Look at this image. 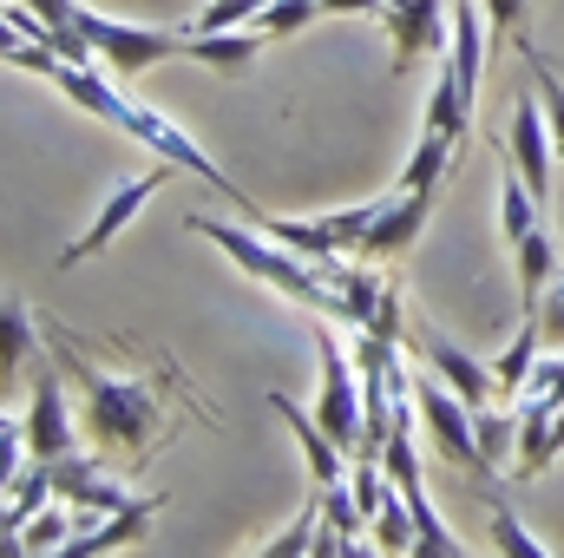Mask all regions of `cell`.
Masks as SVG:
<instances>
[{
	"label": "cell",
	"mask_w": 564,
	"mask_h": 558,
	"mask_svg": "<svg viewBox=\"0 0 564 558\" xmlns=\"http://www.w3.org/2000/svg\"><path fill=\"white\" fill-rule=\"evenodd\" d=\"M46 342H53L59 368L73 375V388L86 395V433H93V447H99L112 466H144L151 447H158V427H164L158 388L139 382V375H106L59 322H46Z\"/></svg>",
	"instance_id": "6da1fadb"
},
{
	"label": "cell",
	"mask_w": 564,
	"mask_h": 558,
	"mask_svg": "<svg viewBox=\"0 0 564 558\" xmlns=\"http://www.w3.org/2000/svg\"><path fill=\"white\" fill-rule=\"evenodd\" d=\"M53 86H59V93H66V99L79 106V112H93V119L119 126L126 139L151 144V151H158V158H171L177 171L204 178V184H210L217 197H230L237 211H257V204H250V197L237 191V178H224V171H217V164H210V158L197 151V139H191V132H177V126H171V119H164L158 106H144V99H126V93H119L112 79H99V73H93V66H79V60H66V66L53 73Z\"/></svg>",
	"instance_id": "7a4b0ae2"
},
{
	"label": "cell",
	"mask_w": 564,
	"mask_h": 558,
	"mask_svg": "<svg viewBox=\"0 0 564 558\" xmlns=\"http://www.w3.org/2000/svg\"><path fill=\"white\" fill-rule=\"evenodd\" d=\"M191 230L197 237H210L243 277L270 282L276 296H289L295 309H308V315H328V322H341V296H335V282L328 270L315 264V257H295L289 244H276L270 230L257 237V230H243V224H224V217H191Z\"/></svg>",
	"instance_id": "3957f363"
},
{
	"label": "cell",
	"mask_w": 564,
	"mask_h": 558,
	"mask_svg": "<svg viewBox=\"0 0 564 558\" xmlns=\"http://www.w3.org/2000/svg\"><path fill=\"white\" fill-rule=\"evenodd\" d=\"M315 362H322V388H315V420L348 447V460L361 453V440H368V395H361V368H355V355H341V342H335V329H328V315L315 322Z\"/></svg>",
	"instance_id": "277c9868"
},
{
	"label": "cell",
	"mask_w": 564,
	"mask_h": 558,
	"mask_svg": "<svg viewBox=\"0 0 564 558\" xmlns=\"http://www.w3.org/2000/svg\"><path fill=\"white\" fill-rule=\"evenodd\" d=\"M414 408H421V427H426V440H433L440 460H453V466H466V473H486V453H479L473 401H466V395H453L433 368H421V375H414Z\"/></svg>",
	"instance_id": "5b68a950"
},
{
	"label": "cell",
	"mask_w": 564,
	"mask_h": 558,
	"mask_svg": "<svg viewBox=\"0 0 564 558\" xmlns=\"http://www.w3.org/2000/svg\"><path fill=\"white\" fill-rule=\"evenodd\" d=\"M79 33L93 46V60H106L112 73H151L164 60H184V33H164V26H126V20H106L93 7H79Z\"/></svg>",
	"instance_id": "8992f818"
},
{
	"label": "cell",
	"mask_w": 564,
	"mask_h": 558,
	"mask_svg": "<svg viewBox=\"0 0 564 558\" xmlns=\"http://www.w3.org/2000/svg\"><path fill=\"white\" fill-rule=\"evenodd\" d=\"M394 40V73L421 66V60H446L453 40V0H381L375 13Z\"/></svg>",
	"instance_id": "52a82bcc"
},
{
	"label": "cell",
	"mask_w": 564,
	"mask_h": 558,
	"mask_svg": "<svg viewBox=\"0 0 564 558\" xmlns=\"http://www.w3.org/2000/svg\"><path fill=\"white\" fill-rule=\"evenodd\" d=\"M171 171H177V164L164 158V164H151V171H139V178H126V184H119V191L99 204V217H93V224H86V230H79V237L59 250V264H86V257L112 250V237H119V230L139 217V211L151 204V197H158V191H164V184H171Z\"/></svg>",
	"instance_id": "ba28073f"
},
{
	"label": "cell",
	"mask_w": 564,
	"mask_h": 558,
	"mask_svg": "<svg viewBox=\"0 0 564 558\" xmlns=\"http://www.w3.org/2000/svg\"><path fill=\"white\" fill-rule=\"evenodd\" d=\"M426 211H433V197L426 191H408V184H394L388 197H375V224H368V237H361V264H401L414 244H421L426 230Z\"/></svg>",
	"instance_id": "9c48e42d"
},
{
	"label": "cell",
	"mask_w": 564,
	"mask_h": 558,
	"mask_svg": "<svg viewBox=\"0 0 564 558\" xmlns=\"http://www.w3.org/2000/svg\"><path fill=\"white\" fill-rule=\"evenodd\" d=\"M66 382L73 375H59V368L33 375V395H26V453L33 460H59V453L79 447V420L66 408Z\"/></svg>",
	"instance_id": "30bf717a"
},
{
	"label": "cell",
	"mask_w": 564,
	"mask_h": 558,
	"mask_svg": "<svg viewBox=\"0 0 564 558\" xmlns=\"http://www.w3.org/2000/svg\"><path fill=\"white\" fill-rule=\"evenodd\" d=\"M158 513H164V493H132L119 513H99V519L79 513V526H73V539H66L59 558H99V552H119V546H139Z\"/></svg>",
	"instance_id": "8fae6325"
},
{
	"label": "cell",
	"mask_w": 564,
	"mask_h": 558,
	"mask_svg": "<svg viewBox=\"0 0 564 558\" xmlns=\"http://www.w3.org/2000/svg\"><path fill=\"white\" fill-rule=\"evenodd\" d=\"M408 348L421 355V368H433V375H440V382H446L453 395H466L473 408L499 401V382H492V368H486V362H473V355H466L459 342H446L440 329H426V322H414V329H408Z\"/></svg>",
	"instance_id": "7c38bea8"
},
{
	"label": "cell",
	"mask_w": 564,
	"mask_h": 558,
	"mask_svg": "<svg viewBox=\"0 0 564 558\" xmlns=\"http://www.w3.org/2000/svg\"><path fill=\"white\" fill-rule=\"evenodd\" d=\"M46 466H53L59 500H73V506H79V513H93V519H99V513H119V506L132 500V486H126L106 460H93V453H79V447H73V453H59V460H46Z\"/></svg>",
	"instance_id": "4fadbf2b"
},
{
	"label": "cell",
	"mask_w": 564,
	"mask_h": 558,
	"mask_svg": "<svg viewBox=\"0 0 564 558\" xmlns=\"http://www.w3.org/2000/svg\"><path fill=\"white\" fill-rule=\"evenodd\" d=\"M506 151H512V164L525 171V184L539 191V197H552V126H545V99H539V86L519 99V112H512V126H506Z\"/></svg>",
	"instance_id": "5bb4252c"
},
{
	"label": "cell",
	"mask_w": 564,
	"mask_h": 558,
	"mask_svg": "<svg viewBox=\"0 0 564 558\" xmlns=\"http://www.w3.org/2000/svg\"><path fill=\"white\" fill-rule=\"evenodd\" d=\"M270 415L289 420V433H295V447H302V460H308V480L315 486H335L341 480V460H348V447L315 420V408H295L289 395H270Z\"/></svg>",
	"instance_id": "9a60e30c"
},
{
	"label": "cell",
	"mask_w": 564,
	"mask_h": 558,
	"mask_svg": "<svg viewBox=\"0 0 564 558\" xmlns=\"http://www.w3.org/2000/svg\"><path fill=\"white\" fill-rule=\"evenodd\" d=\"M263 40H270L263 26H257V33H250V26H224V33H191V26H184V60H191V66H210V73H243V66L263 53Z\"/></svg>",
	"instance_id": "2e32d148"
},
{
	"label": "cell",
	"mask_w": 564,
	"mask_h": 558,
	"mask_svg": "<svg viewBox=\"0 0 564 558\" xmlns=\"http://www.w3.org/2000/svg\"><path fill=\"white\" fill-rule=\"evenodd\" d=\"M512 264H519V315H539V302H545V282L558 277V237L539 224L519 250H512Z\"/></svg>",
	"instance_id": "e0dca14e"
},
{
	"label": "cell",
	"mask_w": 564,
	"mask_h": 558,
	"mask_svg": "<svg viewBox=\"0 0 564 558\" xmlns=\"http://www.w3.org/2000/svg\"><path fill=\"white\" fill-rule=\"evenodd\" d=\"M558 453H564V408L519 415V460H512V480H539Z\"/></svg>",
	"instance_id": "ac0fdd59"
},
{
	"label": "cell",
	"mask_w": 564,
	"mask_h": 558,
	"mask_svg": "<svg viewBox=\"0 0 564 558\" xmlns=\"http://www.w3.org/2000/svg\"><path fill=\"white\" fill-rule=\"evenodd\" d=\"M539 211H545V197L525 184L519 164H506V171H499V237H506V250H519V244L539 230Z\"/></svg>",
	"instance_id": "d6986e66"
},
{
	"label": "cell",
	"mask_w": 564,
	"mask_h": 558,
	"mask_svg": "<svg viewBox=\"0 0 564 558\" xmlns=\"http://www.w3.org/2000/svg\"><path fill=\"white\" fill-rule=\"evenodd\" d=\"M539 355H545V322L539 315H519V329H512V342L499 348V362H492V382H499V401H512L519 388H525V375L539 368Z\"/></svg>",
	"instance_id": "ffe728a7"
},
{
	"label": "cell",
	"mask_w": 564,
	"mask_h": 558,
	"mask_svg": "<svg viewBox=\"0 0 564 558\" xmlns=\"http://www.w3.org/2000/svg\"><path fill=\"white\" fill-rule=\"evenodd\" d=\"M53 500H59V486H53V466H46V460H33V466L7 473V539H13L40 506H53Z\"/></svg>",
	"instance_id": "44dd1931"
},
{
	"label": "cell",
	"mask_w": 564,
	"mask_h": 558,
	"mask_svg": "<svg viewBox=\"0 0 564 558\" xmlns=\"http://www.w3.org/2000/svg\"><path fill=\"white\" fill-rule=\"evenodd\" d=\"M426 126L433 132H446V139L466 144V126H473V99L459 93V79H453V66L440 60L433 66V93H426Z\"/></svg>",
	"instance_id": "7402d4cb"
},
{
	"label": "cell",
	"mask_w": 564,
	"mask_h": 558,
	"mask_svg": "<svg viewBox=\"0 0 564 558\" xmlns=\"http://www.w3.org/2000/svg\"><path fill=\"white\" fill-rule=\"evenodd\" d=\"M73 513H79L73 500H53V506H40V513L7 539V546H13V552H66V539H73V526H79Z\"/></svg>",
	"instance_id": "603a6c76"
},
{
	"label": "cell",
	"mask_w": 564,
	"mask_h": 558,
	"mask_svg": "<svg viewBox=\"0 0 564 558\" xmlns=\"http://www.w3.org/2000/svg\"><path fill=\"white\" fill-rule=\"evenodd\" d=\"M453 151H459V139H446V132H433V126H421V144H414V158L401 164V184L408 191H440V178L453 171Z\"/></svg>",
	"instance_id": "cb8c5ba5"
},
{
	"label": "cell",
	"mask_w": 564,
	"mask_h": 558,
	"mask_svg": "<svg viewBox=\"0 0 564 558\" xmlns=\"http://www.w3.org/2000/svg\"><path fill=\"white\" fill-rule=\"evenodd\" d=\"M473 433H479V453H486V473H499L506 460H519V408H473Z\"/></svg>",
	"instance_id": "d4e9b609"
},
{
	"label": "cell",
	"mask_w": 564,
	"mask_h": 558,
	"mask_svg": "<svg viewBox=\"0 0 564 558\" xmlns=\"http://www.w3.org/2000/svg\"><path fill=\"white\" fill-rule=\"evenodd\" d=\"M408 493V506H414V552L421 558H459L466 546L440 526V513H433V500H426V480H414V486H401Z\"/></svg>",
	"instance_id": "484cf974"
},
{
	"label": "cell",
	"mask_w": 564,
	"mask_h": 558,
	"mask_svg": "<svg viewBox=\"0 0 564 558\" xmlns=\"http://www.w3.org/2000/svg\"><path fill=\"white\" fill-rule=\"evenodd\" d=\"M263 230L276 237V244H289L295 257H341L335 250V237H328V217H263Z\"/></svg>",
	"instance_id": "4316f807"
},
{
	"label": "cell",
	"mask_w": 564,
	"mask_h": 558,
	"mask_svg": "<svg viewBox=\"0 0 564 558\" xmlns=\"http://www.w3.org/2000/svg\"><path fill=\"white\" fill-rule=\"evenodd\" d=\"M368 539H375V552H414V506H408L401 486H394V493L381 500V513L368 519Z\"/></svg>",
	"instance_id": "83f0119b"
},
{
	"label": "cell",
	"mask_w": 564,
	"mask_h": 558,
	"mask_svg": "<svg viewBox=\"0 0 564 558\" xmlns=\"http://www.w3.org/2000/svg\"><path fill=\"white\" fill-rule=\"evenodd\" d=\"M519 53H525V66H532V86H539V99H545V126H552V144H558V158H564V79L552 73V60H545L532 40H519Z\"/></svg>",
	"instance_id": "f1b7e54d"
},
{
	"label": "cell",
	"mask_w": 564,
	"mask_h": 558,
	"mask_svg": "<svg viewBox=\"0 0 564 558\" xmlns=\"http://www.w3.org/2000/svg\"><path fill=\"white\" fill-rule=\"evenodd\" d=\"M315 533H322V500H308V506L295 513V526H289V533H276L270 546H257V558H302V552H315Z\"/></svg>",
	"instance_id": "f546056e"
},
{
	"label": "cell",
	"mask_w": 564,
	"mask_h": 558,
	"mask_svg": "<svg viewBox=\"0 0 564 558\" xmlns=\"http://www.w3.org/2000/svg\"><path fill=\"white\" fill-rule=\"evenodd\" d=\"M492 546H499L506 558H545V552H552L545 539H532V533H525V519H519L506 500L492 506Z\"/></svg>",
	"instance_id": "4dcf8cb0"
},
{
	"label": "cell",
	"mask_w": 564,
	"mask_h": 558,
	"mask_svg": "<svg viewBox=\"0 0 564 558\" xmlns=\"http://www.w3.org/2000/svg\"><path fill=\"white\" fill-rule=\"evenodd\" d=\"M308 20H322V0H263V13H257V26H263L270 40H289V33H302Z\"/></svg>",
	"instance_id": "1f68e13d"
},
{
	"label": "cell",
	"mask_w": 564,
	"mask_h": 558,
	"mask_svg": "<svg viewBox=\"0 0 564 558\" xmlns=\"http://www.w3.org/2000/svg\"><path fill=\"white\" fill-rule=\"evenodd\" d=\"M0 329H7V368H20L26 355H33V309L26 302H7V315H0Z\"/></svg>",
	"instance_id": "d6a6232c"
},
{
	"label": "cell",
	"mask_w": 564,
	"mask_h": 558,
	"mask_svg": "<svg viewBox=\"0 0 564 558\" xmlns=\"http://www.w3.org/2000/svg\"><path fill=\"white\" fill-rule=\"evenodd\" d=\"M375 335H388V342H408V309H401V277H388V296H381V309H375V322H368Z\"/></svg>",
	"instance_id": "836d02e7"
},
{
	"label": "cell",
	"mask_w": 564,
	"mask_h": 558,
	"mask_svg": "<svg viewBox=\"0 0 564 558\" xmlns=\"http://www.w3.org/2000/svg\"><path fill=\"white\" fill-rule=\"evenodd\" d=\"M539 322H545V348H564V270L552 277V302H539Z\"/></svg>",
	"instance_id": "e575fe53"
},
{
	"label": "cell",
	"mask_w": 564,
	"mask_h": 558,
	"mask_svg": "<svg viewBox=\"0 0 564 558\" xmlns=\"http://www.w3.org/2000/svg\"><path fill=\"white\" fill-rule=\"evenodd\" d=\"M486 7V20H492V33L499 40H512L519 33V20H525V0H479Z\"/></svg>",
	"instance_id": "d590c367"
}]
</instances>
